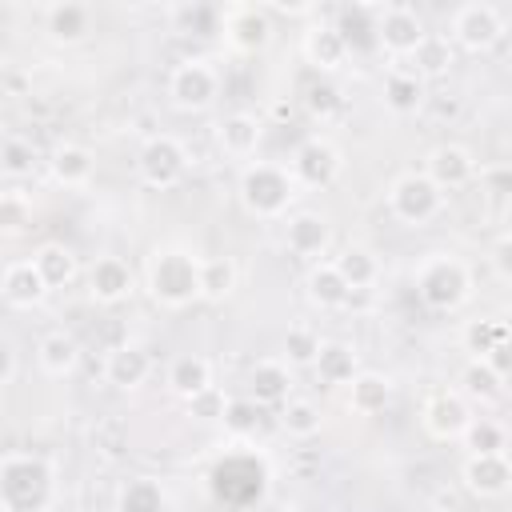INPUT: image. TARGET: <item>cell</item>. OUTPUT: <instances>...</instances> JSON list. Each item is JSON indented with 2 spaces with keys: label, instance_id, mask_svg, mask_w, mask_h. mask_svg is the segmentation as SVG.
Segmentation results:
<instances>
[{
  "label": "cell",
  "instance_id": "52a82bcc",
  "mask_svg": "<svg viewBox=\"0 0 512 512\" xmlns=\"http://www.w3.org/2000/svg\"><path fill=\"white\" fill-rule=\"evenodd\" d=\"M164 92H168V104L176 112H208L220 96V72H216L212 60L188 56V60L172 64Z\"/></svg>",
  "mask_w": 512,
  "mask_h": 512
},
{
  "label": "cell",
  "instance_id": "7dc6e473",
  "mask_svg": "<svg viewBox=\"0 0 512 512\" xmlns=\"http://www.w3.org/2000/svg\"><path fill=\"white\" fill-rule=\"evenodd\" d=\"M228 400H232V396H228L220 384H212L208 392H200V396L188 400V416L200 420V424H220L224 412H228Z\"/></svg>",
  "mask_w": 512,
  "mask_h": 512
},
{
  "label": "cell",
  "instance_id": "4fadbf2b",
  "mask_svg": "<svg viewBox=\"0 0 512 512\" xmlns=\"http://www.w3.org/2000/svg\"><path fill=\"white\" fill-rule=\"evenodd\" d=\"M472 424V404L456 388H436L420 404V428L432 440H460L464 428Z\"/></svg>",
  "mask_w": 512,
  "mask_h": 512
},
{
  "label": "cell",
  "instance_id": "9c48e42d",
  "mask_svg": "<svg viewBox=\"0 0 512 512\" xmlns=\"http://www.w3.org/2000/svg\"><path fill=\"white\" fill-rule=\"evenodd\" d=\"M448 28H452L448 40H452L456 48L480 56V52H488V48H496V44L504 40L508 20H504V12H500L496 4H488V0H468V4H460V8L452 12V24H448Z\"/></svg>",
  "mask_w": 512,
  "mask_h": 512
},
{
  "label": "cell",
  "instance_id": "7c38bea8",
  "mask_svg": "<svg viewBox=\"0 0 512 512\" xmlns=\"http://www.w3.org/2000/svg\"><path fill=\"white\" fill-rule=\"evenodd\" d=\"M376 36H380V52H388L392 60H412V52L428 40V24L412 4H388L384 16L376 20Z\"/></svg>",
  "mask_w": 512,
  "mask_h": 512
},
{
  "label": "cell",
  "instance_id": "681fc988",
  "mask_svg": "<svg viewBox=\"0 0 512 512\" xmlns=\"http://www.w3.org/2000/svg\"><path fill=\"white\" fill-rule=\"evenodd\" d=\"M488 264H492L496 280L512 284V232H504V236H500V240L488 248Z\"/></svg>",
  "mask_w": 512,
  "mask_h": 512
},
{
  "label": "cell",
  "instance_id": "f6af8a7d",
  "mask_svg": "<svg viewBox=\"0 0 512 512\" xmlns=\"http://www.w3.org/2000/svg\"><path fill=\"white\" fill-rule=\"evenodd\" d=\"M0 168H4L8 180L32 176V172H36V148H32V140H24V136H4V144H0Z\"/></svg>",
  "mask_w": 512,
  "mask_h": 512
},
{
  "label": "cell",
  "instance_id": "83f0119b",
  "mask_svg": "<svg viewBox=\"0 0 512 512\" xmlns=\"http://www.w3.org/2000/svg\"><path fill=\"white\" fill-rule=\"evenodd\" d=\"M392 396H396V384H392V376H388V372L360 368V376L348 384L344 404H348V412H352V416H380V412L392 404Z\"/></svg>",
  "mask_w": 512,
  "mask_h": 512
},
{
  "label": "cell",
  "instance_id": "9a60e30c",
  "mask_svg": "<svg viewBox=\"0 0 512 512\" xmlns=\"http://www.w3.org/2000/svg\"><path fill=\"white\" fill-rule=\"evenodd\" d=\"M292 388H296V376L284 356H260L244 380V396L256 400L260 408H284L292 400Z\"/></svg>",
  "mask_w": 512,
  "mask_h": 512
},
{
  "label": "cell",
  "instance_id": "f1b7e54d",
  "mask_svg": "<svg viewBox=\"0 0 512 512\" xmlns=\"http://www.w3.org/2000/svg\"><path fill=\"white\" fill-rule=\"evenodd\" d=\"M48 176L60 184V188H88L92 176H96V156L92 148L84 144H56L52 156H48Z\"/></svg>",
  "mask_w": 512,
  "mask_h": 512
},
{
  "label": "cell",
  "instance_id": "ffe728a7",
  "mask_svg": "<svg viewBox=\"0 0 512 512\" xmlns=\"http://www.w3.org/2000/svg\"><path fill=\"white\" fill-rule=\"evenodd\" d=\"M264 140V120L256 112H228L220 124H216V152L224 160H236L240 168L252 164L256 148Z\"/></svg>",
  "mask_w": 512,
  "mask_h": 512
},
{
  "label": "cell",
  "instance_id": "1f68e13d",
  "mask_svg": "<svg viewBox=\"0 0 512 512\" xmlns=\"http://www.w3.org/2000/svg\"><path fill=\"white\" fill-rule=\"evenodd\" d=\"M316 380L328 384V388H348L356 376H360V352L348 344V340H324L316 364H312Z\"/></svg>",
  "mask_w": 512,
  "mask_h": 512
},
{
  "label": "cell",
  "instance_id": "6da1fadb",
  "mask_svg": "<svg viewBox=\"0 0 512 512\" xmlns=\"http://www.w3.org/2000/svg\"><path fill=\"white\" fill-rule=\"evenodd\" d=\"M144 288L152 304L168 312H184L200 300V256L184 244H160L148 252L144 264Z\"/></svg>",
  "mask_w": 512,
  "mask_h": 512
},
{
  "label": "cell",
  "instance_id": "3957f363",
  "mask_svg": "<svg viewBox=\"0 0 512 512\" xmlns=\"http://www.w3.org/2000/svg\"><path fill=\"white\" fill-rule=\"evenodd\" d=\"M300 192L304 188L296 184L292 168L288 164H276V160H252L236 176L240 208L252 220H288L292 216V204L300 200Z\"/></svg>",
  "mask_w": 512,
  "mask_h": 512
},
{
  "label": "cell",
  "instance_id": "8992f818",
  "mask_svg": "<svg viewBox=\"0 0 512 512\" xmlns=\"http://www.w3.org/2000/svg\"><path fill=\"white\" fill-rule=\"evenodd\" d=\"M444 200L448 192L440 184H432L424 172H400L388 192H384V204H388V216L400 220L404 228H424L432 224L440 212H444Z\"/></svg>",
  "mask_w": 512,
  "mask_h": 512
},
{
  "label": "cell",
  "instance_id": "8fae6325",
  "mask_svg": "<svg viewBox=\"0 0 512 512\" xmlns=\"http://www.w3.org/2000/svg\"><path fill=\"white\" fill-rule=\"evenodd\" d=\"M288 168H292V176H296L300 188L320 192V188L336 184V176L344 172V156H340V148L328 136H308V140L296 144Z\"/></svg>",
  "mask_w": 512,
  "mask_h": 512
},
{
  "label": "cell",
  "instance_id": "836d02e7",
  "mask_svg": "<svg viewBox=\"0 0 512 512\" xmlns=\"http://www.w3.org/2000/svg\"><path fill=\"white\" fill-rule=\"evenodd\" d=\"M504 344H512V324L500 320V316H480V320H468V324L460 328V348H464L468 356L488 360V356H492L496 348H504Z\"/></svg>",
  "mask_w": 512,
  "mask_h": 512
},
{
  "label": "cell",
  "instance_id": "e0dca14e",
  "mask_svg": "<svg viewBox=\"0 0 512 512\" xmlns=\"http://www.w3.org/2000/svg\"><path fill=\"white\" fill-rule=\"evenodd\" d=\"M300 56H304V64L316 68L320 76H336V72L352 60V52H348V44H344V36H340V28H336L332 20H316V24L304 28V36H300Z\"/></svg>",
  "mask_w": 512,
  "mask_h": 512
},
{
  "label": "cell",
  "instance_id": "c3c4849f",
  "mask_svg": "<svg viewBox=\"0 0 512 512\" xmlns=\"http://www.w3.org/2000/svg\"><path fill=\"white\" fill-rule=\"evenodd\" d=\"M480 184H484V192H492V196H512V160L508 164H492V168H480V176H476Z\"/></svg>",
  "mask_w": 512,
  "mask_h": 512
},
{
  "label": "cell",
  "instance_id": "d6986e66",
  "mask_svg": "<svg viewBox=\"0 0 512 512\" xmlns=\"http://www.w3.org/2000/svg\"><path fill=\"white\" fill-rule=\"evenodd\" d=\"M420 172L432 184H440L444 192H456V188H468L480 176V164L464 144H436V148H428Z\"/></svg>",
  "mask_w": 512,
  "mask_h": 512
},
{
  "label": "cell",
  "instance_id": "8d00e7d4",
  "mask_svg": "<svg viewBox=\"0 0 512 512\" xmlns=\"http://www.w3.org/2000/svg\"><path fill=\"white\" fill-rule=\"evenodd\" d=\"M276 424H280V432L292 436V440H312V436H320V428H324V412H320L316 400L292 396L284 408H276Z\"/></svg>",
  "mask_w": 512,
  "mask_h": 512
},
{
  "label": "cell",
  "instance_id": "603a6c76",
  "mask_svg": "<svg viewBox=\"0 0 512 512\" xmlns=\"http://www.w3.org/2000/svg\"><path fill=\"white\" fill-rule=\"evenodd\" d=\"M44 32H48V40L52 44H64V48H72V44H84L88 36H92V8L88 4H80V0H56V4H44Z\"/></svg>",
  "mask_w": 512,
  "mask_h": 512
},
{
  "label": "cell",
  "instance_id": "44dd1931",
  "mask_svg": "<svg viewBox=\"0 0 512 512\" xmlns=\"http://www.w3.org/2000/svg\"><path fill=\"white\" fill-rule=\"evenodd\" d=\"M328 244H332V224L324 212H312V208H296L288 220H284V248L292 256H304V260H320L328 256Z\"/></svg>",
  "mask_w": 512,
  "mask_h": 512
},
{
  "label": "cell",
  "instance_id": "d4e9b609",
  "mask_svg": "<svg viewBox=\"0 0 512 512\" xmlns=\"http://www.w3.org/2000/svg\"><path fill=\"white\" fill-rule=\"evenodd\" d=\"M148 376H152V352L136 340H124L104 356V384L120 392H136Z\"/></svg>",
  "mask_w": 512,
  "mask_h": 512
},
{
  "label": "cell",
  "instance_id": "7402d4cb",
  "mask_svg": "<svg viewBox=\"0 0 512 512\" xmlns=\"http://www.w3.org/2000/svg\"><path fill=\"white\" fill-rule=\"evenodd\" d=\"M380 100L392 116H416L428 104V80L404 64H388L380 76Z\"/></svg>",
  "mask_w": 512,
  "mask_h": 512
},
{
  "label": "cell",
  "instance_id": "f546056e",
  "mask_svg": "<svg viewBox=\"0 0 512 512\" xmlns=\"http://www.w3.org/2000/svg\"><path fill=\"white\" fill-rule=\"evenodd\" d=\"M504 372L500 368H492L488 360H480V356H468L464 364H460V372H456V392L468 400V404H492V400H500L504 396Z\"/></svg>",
  "mask_w": 512,
  "mask_h": 512
},
{
  "label": "cell",
  "instance_id": "484cf974",
  "mask_svg": "<svg viewBox=\"0 0 512 512\" xmlns=\"http://www.w3.org/2000/svg\"><path fill=\"white\" fill-rule=\"evenodd\" d=\"M304 296H308V304L320 308V312H340V308L352 304V288L344 284V276L336 272L332 260H316V264L308 268V276H304Z\"/></svg>",
  "mask_w": 512,
  "mask_h": 512
},
{
  "label": "cell",
  "instance_id": "7bdbcfd3",
  "mask_svg": "<svg viewBox=\"0 0 512 512\" xmlns=\"http://www.w3.org/2000/svg\"><path fill=\"white\" fill-rule=\"evenodd\" d=\"M32 228V196L20 188L0 192V232L4 236H24Z\"/></svg>",
  "mask_w": 512,
  "mask_h": 512
},
{
  "label": "cell",
  "instance_id": "bcb514c9",
  "mask_svg": "<svg viewBox=\"0 0 512 512\" xmlns=\"http://www.w3.org/2000/svg\"><path fill=\"white\" fill-rule=\"evenodd\" d=\"M168 16H172V28L184 32V36L188 32L192 36H204V32H212V20H220V12L216 8H204V4H180Z\"/></svg>",
  "mask_w": 512,
  "mask_h": 512
},
{
  "label": "cell",
  "instance_id": "60d3db41",
  "mask_svg": "<svg viewBox=\"0 0 512 512\" xmlns=\"http://www.w3.org/2000/svg\"><path fill=\"white\" fill-rule=\"evenodd\" d=\"M320 348H324V340H320V332L312 324H288V332H284V360L292 368H312Z\"/></svg>",
  "mask_w": 512,
  "mask_h": 512
},
{
  "label": "cell",
  "instance_id": "d6a6232c",
  "mask_svg": "<svg viewBox=\"0 0 512 512\" xmlns=\"http://www.w3.org/2000/svg\"><path fill=\"white\" fill-rule=\"evenodd\" d=\"M332 264H336V272L344 276V284H348L352 292H368V288H376V280H380V256H376L368 244H344V248L332 256Z\"/></svg>",
  "mask_w": 512,
  "mask_h": 512
},
{
  "label": "cell",
  "instance_id": "f5cc1de1",
  "mask_svg": "<svg viewBox=\"0 0 512 512\" xmlns=\"http://www.w3.org/2000/svg\"><path fill=\"white\" fill-rule=\"evenodd\" d=\"M228 512H256V508H228Z\"/></svg>",
  "mask_w": 512,
  "mask_h": 512
},
{
  "label": "cell",
  "instance_id": "ac0fdd59",
  "mask_svg": "<svg viewBox=\"0 0 512 512\" xmlns=\"http://www.w3.org/2000/svg\"><path fill=\"white\" fill-rule=\"evenodd\" d=\"M84 280H88V300L92 304H104V308H112V304H120V300H128L136 292V272L128 268L124 256H112V252L96 256L88 264V276Z\"/></svg>",
  "mask_w": 512,
  "mask_h": 512
},
{
  "label": "cell",
  "instance_id": "ee69618b",
  "mask_svg": "<svg viewBox=\"0 0 512 512\" xmlns=\"http://www.w3.org/2000/svg\"><path fill=\"white\" fill-rule=\"evenodd\" d=\"M304 112L316 120V124H328V120H336L340 112H344V96H340V88L332 84V80H316L308 92H304Z\"/></svg>",
  "mask_w": 512,
  "mask_h": 512
},
{
  "label": "cell",
  "instance_id": "b9f144b4",
  "mask_svg": "<svg viewBox=\"0 0 512 512\" xmlns=\"http://www.w3.org/2000/svg\"><path fill=\"white\" fill-rule=\"evenodd\" d=\"M260 420H264V408H260L256 400H248V396H232V400H228V412H224L220 424H224V432H228L236 444H244V440L256 436Z\"/></svg>",
  "mask_w": 512,
  "mask_h": 512
},
{
  "label": "cell",
  "instance_id": "5bb4252c",
  "mask_svg": "<svg viewBox=\"0 0 512 512\" xmlns=\"http://www.w3.org/2000/svg\"><path fill=\"white\" fill-rule=\"evenodd\" d=\"M460 484L476 500H500L512 492V456L488 452V456H464L460 460Z\"/></svg>",
  "mask_w": 512,
  "mask_h": 512
},
{
  "label": "cell",
  "instance_id": "277c9868",
  "mask_svg": "<svg viewBox=\"0 0 512 512\" xmlns=\"http://www.w3.org/2000/svg\"><path fill=\"white\" fill-rule=\"evenodd\" d=\"M412 288L428 312H460L472 300V268L456 252H428L412 272Z\"/></svg>",
  "mask_w": 512,
  "mask_h": 512
},
{
  "label": "cell",
  "instance_id": "30bf717a",
  "mask_svg": "<svg viewBox=\"0 0 512 512\" xmlns=\"http://www.w3.org/2000/svg\"><path fill=\"white\" fill-rule=\"evenodd\" d=\"M220 32H224V44L240 56H256L272 44V16L264 4H228L220 8Z\"/></svg>",
  "mask_w": 512,
  "mask_h": 512
},
{
  "label": "cell",
  "instance_id": "f907efd6",
  "mask_svg": "<svg viewBox=\"0 0 512 512\" xmlns=\"http://www.w3.org/2000/svg\"><path fill=\"white\" fill-rule=\"evenodd\" d=\"M0 360H4V368H0V388H12L16 384V372H20V352H16V344L4 336L0 340Z\"/></svg>",
  "mask_w": 512,
  "mask_h": 512
},
{
  "label": "cell",
  "instance_id": "74e56055",
  "mask_svg": "<svg viewBox=\"0 0 512 512\" xmlns=\"http://www.w3.org/2000/svg\"><path fill=\"white\" fill-rule=\"evenodd\" d=\"M236 260L232 256H200V300L224 304L236 292Z\"/></svg>",
  "mask_w": 512,
  "mask_h": 512
},
{
  "label": "cell",
  "instance_id": "4316f807",
  "mask_svg": "<svg viewBox=\"0 0 512 512\" xmlns=\"http://www.w3.org/2000/svg\"><path fill=\"white\" fill-rule=\"evenodd\" d=\"M164 384L172 396H180L184 404L200 392H208L216 380H212V360L200 356V352H180L168 360V372H164Z\"/></svg>",
  "mask_w": 512,
  "mask_h": 512
},
{
  "label": "cell",
  "instance_id": "f35d334b",
  "mask_svg": "<svg viewBox=\"0 0 512 512\" xmlns=\"http://www.w3.org/2000/svg\"><path fill=\"white\" fill-rule=\"evenodd\" d=\"M456 64V44L444 32H428V40L412 52V72H420L424 80H436L444 72H452Z\"/></svg>",
  "mask_w": 512,
  "mask_h": 512
},
{
  "label": "cell",
  "instance_id": "ab89813d",
  "mask_svg": "<svg viewBox=\"0 0 512 512\" xmlns=\"http://www.w3.org/2000/svg\"><path fill=\"white\" fill-rule=\"evenodd\" d=\"M460 444L468 448L464 456H488V452H508V428L492 416H472V424L464 428Z\"/></svg>",
  "mask_w": 512,
  "mask_h": 512
},
{
  "label": "cell",
  "instance_id": "d590c367",
  "mask_svg": "<svg viewBox=\"0 0 512 512\" xmlns=\"http://www.w3.org/2000/svg\"><path fill=\"white\" fill-rule=\"evenodd\" d=\"M32 260H36V268H40V276L48 280V288H52V292H56V288H68V284L76 280V272H80L76 252H72L68 244H60V240L40 244V248L32 252Z\"/></svg>",
  "mask_w": 512,
  "mask_h": 512
},
{
  "label": "cell",
  "instance_id": "7a4b0ae2",
  "mask_svg": "<svg viewBox=\"0 0 512 512\" xmlns=\"http://www.w3.org/2000/svg\"><path fill=\"white\" fill-rule=\"evenodd\" d=\"M56 504V468L40 452H4L0 456V508L4 512H52Z\"/></svg>",
  "mask_w": 512,
  "mask_h": 512
},
{
  "label": "cell",
  "instance_id": "ba28073f",
  "mask_svg": "<svg viewBox=\"0 0 512 512\" xmlns=\"http://www.w3.org/2000/svg\"><path fill=\"white\" fill-rule=\"evenodd\" d=\"M188 172V148L172 136V132H152L140 152H136V176L144 188H156V192H168L184 180Z\"/></svg>",
  "mask_w": 512,
  "mask_h": 512
},
{
  "label": "cell",
  "instance_id": "816d5d0a",
  "mask_svg": "<svg viewBox=\"0 0 512 512\" xmlns=\"http://www.w3.org/2000/svg\"><path fill=\"white\" fill-rule=\"evenodd\" d=\"M268 8V16L276 12V16H316V8L312 4H280V0H272V4H264Z\"/></svg>",
  "mask_w": 512,
  "mask_h": 512
},
{
  "label": "cell",
  "instance_id": "5b68a950",
  "mask_svg": "<svg viewBox=\"0 0 512 512\" xmlns=\"http://www.w3.org/2000/svg\"><path fill=\"white\" fill-rule=\"evenodd\" d=\"M208 484L224 508H252L268 488V464L252 448H232L216 460Z\"/></svg>",
  "mask_w": 512,
  "mask_h": 512
},
{
  "label": "cell",
  "instance_id": "2e32d148",
  "mask_svg": "<svg viewBox=\"0 0 512 512\" xmlns=\"http://www.w3.org/2000/svg\"><path fill=\"white\" fill-rule=\"evenodd\" d=\"M48 280L40 276V268H36V260L32 256H16V260H8L4 268H0V296H4V304L8 308H16V312H32V308H40L44 300H48Z\"/></svg>",
  "mask_w": 512,
  "mask_h": 512
},
{
  "label": "cell",
  "instance_id": "e575fe53",
  "mask_svg": "<svg viewBox=\"0 0 512 512\" xmlns=\"http://www.w3.org/2000/svg\"><path fill=\"white\" fill-rule=\"evenodd\" d=\"M36 364H40L44 376L64 380V376H72L76 364H80V344H76L68 332H48V336L36 340Z\"/></svg>",
  "mask_w": 512,
  "mask_h": 512
},
{
  "label": "cell",
  "instance_id": "cb8c5ba5",
  "mask_svg": "<svg viewBox=\"0 0 512 512\" xmlns=\"http://www.w3.org/2000/svg\"><path fill=\"white\" fill-rule=\"evenodd\" d=\"M388 4H344L336 12V28L348 44L352 56H368V52H380V36H376V20L384 16Z\"/></svg>",
  "mask_w": 512,
  "mask_h": 512
},
{
  "label": "cell",
  "instance_id": "4dcf8cb0",
  "mask_svg": "<svg viewBox=\"0 0 512 512\" xmlns=\"http://www.w3.org/2000/svg\"><path fill=\"white\" fill-rule=\"evenodd\" d=\"M116 512H168V488L160 476L136 472L116 484Z\"/></svg>",
  "mask_w": 512,
  "mask_h": 512
}]
</instances>
